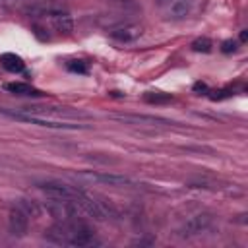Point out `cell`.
I'll use <instances>...</instances> for the list:
<instances>
[{
    "label": "cell",
    "mask_w": 248,
    "mask_h": 248,
    "mask_svg": "<svg viewBox=\"0 0 248 248\" xmlns=\"http://www.w3.org/2000/svg\"><path fill=\"white\" fill-rule=\"evenodd\" d=\"M45 238L54 242V244H64V246H93V244H99V240L95 238V231L78 221V219H72V221H58L56 225H52L46 232H45Z\"/></svg>",
    "instance_id": "1"
},
{
    "label": "cell",
    "mask_w": 248,
    "mask_h": 248,
    "mask_svg": "<svg viewBox=\"0 0 248 248\" xmlns=\"http://www.w3.org/2000/svg\"><path fill=\"white\" fill-rule=\"evenodd\" d=\"M19 112L33 114L39 118H48V120H64V118L78 120V118H89L91 116L89 112L74 110V108H66V107H25Z\"/></svg>",
    "instance_id": "2"
},
{
    "label": "cell",
    "mask_w": 248,
    "mask_h": 248,
    "mask_svg": "<svg viewBox=\"0 0 248 248\" xmlns=\"http://www.w3.org/2000/svg\"><path fill=\"white\" fill-rule=\"evenodd\" d=\"M45 209L56 221H72V219H78V215L81 213L76 200H62V198H48V202L45 203Z\"/></svg>",
    "instance_id": "3"
},
{
    "label": "cell",
    "mask_w": 248,
    "mask_h": 248,
    "mask_svg": "<svg viewBox=\"0 0 248 248\" xmlns=\"http://www.w3.org/2000/svg\"><path fill=\"white\" fill-rule=\"evenodd\" d=\"M2 112L8 114L14 120H19V122H25V124H37V126H43V128H58V130H81V128H87L85 124H70V122H64V120L39 118V116L25 114V112H19V110H2Z\"/></svg>",
    "instance_id": "4"
},
{
    "label": "cell",
    "mask_w": 248,
    "mask_h": 248,
    "mask_svg": "<svg viewBox=\"0 0 248 248\" xmlns=\"http://www.w3.org/2000/svg\"><path fill=\"white\" fill-rule=\"evenodd\" d=\"M213 225V215L211 213H198L194 217H190L180 229H178V236L180 238H190V236H198L202 232H207Z\"/></svg>",
    "instance_id": "5"
},
{
    "label": "cell",
    "mask_w": 248,
    "mask_h": 248,
    "mask_svg": "<svg viewBox=\"0 0 248 248\" xmlns=\"http://www.w3.org/2000/svg\"><path fill=\"white\" fill-rule=\"evenodd\" d=\"M37 188L43 190L48 198H62V200H76L81 190H78L76 186L64 184L60 180H45V182H37Z\"/></svg>",
    "instance_id": "6"
},
{
    "label": "cell",
    "mask_w": 248,
    "mask_h": 248,
    "mask_svg": "<svg viewBox=\"0 0 248 248\" xmlns=\"http://www.w3.org/2000/svg\"><path fill=\"white\" fill-rule=\"evenodd\" d=\"M27 227H29V215L19 205H14L8 213V231H10V234L23 236L27 232Z\"/></svg>",
    "instance_id": "7"
},
{
    "label": "cell",
    "mask_w": 248,
    "mask_h": 248,
    "mask_svg": "<svg viewBox=\"0 0 248 248\" xmlns=\"http://www.w3.org/2000/svg\"><path fill=\"white\" fill-rule=\"evenodd\" d=\"M112 120L126 122V124H149V126H169L174 124L172 120L159 118V116H145V114H110Z\"/></svg>",
    "instance_id": "8"
},
{
    "label": "cell",
    "mask_w": 248,
    "mask_h": 248,
    "mask_svg": "<svg viewBox=\"0 0 248 248\" xmlns=\"http://www.w3.org/2000/svg\"><path fill=\"white\" fill-rule=\"evenodd\" d=\"M79 176H81V178H87V180H93V182H105V184H110V186H124V184H132V180H130V178H126V176H118V174L81 172Z\"/></svg>",
    "instance_id": "9"
},
{
    "label": "cell",
    "mask_w": 248,
    "mask_h": 248,
    "mask_svg": "<svg viewBox=\"0 0 248 248\" xmlns=\"http://www.w3.org/2000/svg\"><path fill=\"white\" fill-rule=\"evenodd\" d=\"M141 35V27L140 25H122V27H116L110 31V37L116 39V41H122V43H130V41H136L138 37Z\"/></svg>",
    "instance_id": "10"
},
{
    "label": "cell",
    "mask_w": 248,
    "mask_h": 248,
    "mask_svg": "<svg viewBox=\"0 0 248 248\" xmlns=\"http://www.w3.org/2000/svg\"><path fill=\"white\" fill-rule=\"evenodd\" d=\"M50 21H52V27H54L58 33L70 35V33L74 31V19H72V16H70L66 10L60 12V14H56V16H52Z\"/></svg>",
    "instance_id": "11"
},
{
    "label": "cell",
    "mask_w": 248,
    "mask_h": 248,
    "mask_svg": "<svg viewBox=\"0 0 248 248\" xmlns=\"http://www.w3.org/2000/svg\"><path fill=\"white\" fill-rule=\"evenodd\" d=\"M167 2V14L169 17L180 19L190 12V2L188 0H165Z\"/></svg>",
    "instance_id": "12"
},
{
    "label": "cell",
    "mask_w": 248,
    "mask_h": 248,
    "mask_svg": "<svg viewBox=\"0 0 248 248\" xmlns=\"http://www.w3.org/2000/svg\"><path fill=\"white\" fill-rule=\"evenodd\" d=\"M0 64H2V68L4 70H8V72H12V74H16V72H21L23 70V60L17 56V54H14V52H4V54H0Z\"/></svg>",
    "instance_id": "13"
},
{
    "label": "cell",
    "mask_w": 248,
    "mask_h": 248,
    "mask_svg": "<svg viewBox=\"0 0 248 248\" xmlns=\"http://www.w3.org/2000/svg\"><path fill=\"white\" fill-rule=\"evenodd\" d=\"M6 89L14 95H23V97H39L41 91L31 87L29 83H23V81H12V83H6Z\"/></svg>",
    "instance_id": "14"
},
{
    "label": "cell",
    "mask_w": 248,
    "mask_h": 248,
    "mask_svg": "<svg viewBox=\"0 0 248 248\" xmlns=\"http://www.w3.org/2000/svg\"><path fill=\"white\" fill-rule=\"evenodd\" d=\"M17 205H19L29 217H39V215L43 213V207H41L35 200H25V198H21V200L17 202Z\"/></svg>",
    "instance_id": "15"
},
{
    "label": "cell",
    "mask_w": 248,
    "mask_h": 248,
    "mask_svg": "<svg viewBox=\"0 0 248 248\" xmlns=\"http://www.w3.org/2000/svg\"><path fill=\"white\" fill-rule=\"evenodd\" d=\"M143 101L145 103H155V105H163V103H170L172 97L169 93H161V91H147L143 95Z\"/></svg>",
    "instance_id": "16"
},
{
    "label": "cell",
    "mask_w": 248,
    "mask_h": 248,
    "mask_svg": "<svg viewBox=\"0 0 248 248\" xmlns=\"http://www.w3.org/2000/svg\"><path fill=\"white\" fill-rule=\"evenodd\" d=\"M211 46H213V43L207 37H200L192 43V50H196V52H209Z\"/></svg>",
    "instance_id": "17"
},
{
    "label": "cell",
    "mask_w": 248,
    "mask_h": 248,
    "mask_svg": "<svg viewBox=\"0 0 248 248\" xmlns=\"http://www.w3.org/2000/svg\"><path fill=\"white\" fill-rule=\"evenodd\" d=\"M68 70H70V72H78V74H87L89 66H87V62H83V60H70V62H68Z\"/></svg>",
    "instance_id": "18"
},
{
    "label": "cell",
    "mask_w": 248,
    "mask_h": 248,
    "mask_svg": "<svg viewBox=\"0 0 248 248\" xmlns=\"http://www.w3.org/2000/svg\"><path fill=\"white\" fill-rule=\"evenodd\" d=\"M236 48H238V43H236V41H232V39H227V41H223V43H221V50H223L225 54L234 52Z\"/></svg>",
    "instance_id": "19"
},
{
    "label": "cell",
    "mask_w": 248,
    "mask_h": 248,
    "mask_svg": "<svg viewBox=\"0 0 248 248\" xmlns=\"http://www.w3.org/2000/svg\"><path fill=\"white\" fill-rule=\"evenodd\" d=\"M194 91H198V93H207V85L202 83V81H198V83H194Z\"/></svg>",
    "instance_id": "20"
},
{
    "label": "cell",
    "mask_w": 248,
    "mask_h": 248,
    "mask_svg": "<svg viewBox=\"0 0 248 248\" xmlns=\"http://www.w3.org/2000/svg\"><path fill=\"white\" fill-rule=\"evenodd\" d=\"M248 41V29H242L240 31V43H246Z\"/></svg>",
    "instance_id": "21"
}]
</instances>
